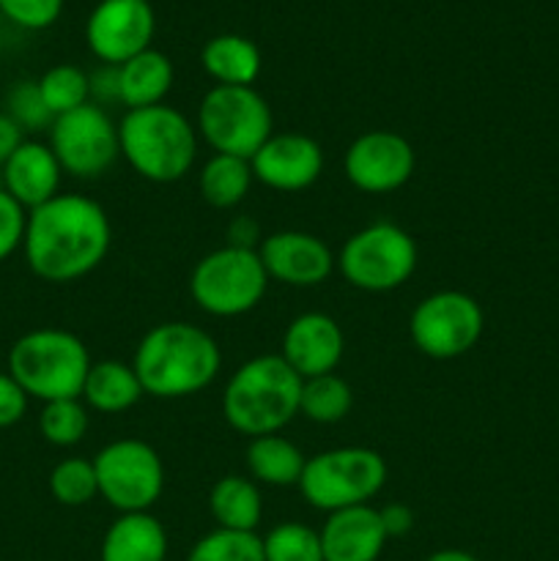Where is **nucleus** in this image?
<instances>
[{"instance_id":"nucleus-27","label":"nucleus","mask_w":559,"mask_h":561,"mask_svg":"<svg viewBox=\"0 0 559 561\" xmlns=\"http://www.w3.org/2000/svg\"><path fill=\"white\" fill-rule=\"evenodd\" d=\"M351 405H354V392L338 373L301 381L299 414L316 425H338L351 414Z\"/></svg>"},{"instance_id":"nucleus-15","label":"nucleus","mask_w":559,"mask_h":561,"mask_svg":"<svg viewBox=\"0 0 559 561\" xmlns=\"http://www.w3.org/2000/svg\"><path fill=\"white\" fill-rule=\"evenodd\" d=\"M258 255L269 279L290 288H316L338 268V257L323 244V239L305 230H280L266 236Z\"/></svg>"},{"instance_id":"nucleus-40","label":"nucleus","mask_w":559,"mask_h":561,"mask_svg":"<svg viewBox=\"0 0 559 561\" xmlns=\"http://www.w3.org/2000/svg\"><path fill=\"white\" fill-rule=\"evenodd\" d=\"M252 239H258V228L250 222V219H236V222L230 225V244L233 247L255 250V247H252Z\"/></svg>"},{"instance_id":"nucleus-31","label":"nucleus","mask_w":559,"mask_h":561,"mask_svg":"<svg viewBox=\"0 0 559 561\" xmlns=\"http://www.w3.org/2000/svg\"><path fill=\"white\" fill-rule=\"evenodd\" d=\"M186 561H266L255 531L214 529L192 546Z\"/></svg>"},{"instance_id":"nucleus-3","label":"nucleus","mask_w":559,"mask_h":561,"mask_svg":"<svg viewBox=\"0 0 559 561\" xmlns=\"http://www.w3.org/2000/svg\"><path fill=\"white\" fill-rule=\"evenodd\" d=\"M301 378L280 354H263L244 362L223 392V416L241 436H274L296 414Z\"/></svg>"},{"instance_id":"nucleus-21","label":"nucleus","mask_w":559,"mask_h":561,"mask_svg":"<svg viewBox=\"0 0 559 561\" xmlns=\"http://www.w3.org/2000/svg\"><path fill=\"white\" fill-rule=\"evenodd\" d=\"M173 88V64L159 49H146L118 66V102L129 110L164 104Z\"/></svg>"},{"instance_id":"nucleus-6","label":"nucleus","mask_w":559,"mask_h":561,"mask_svg":"<svg viewBox=\"0 0 559 561\" xmlns=\"http://www.w3.org/2000/svg\"><path fill=\"white\" fill-rule=\"evenodd\" d=\"M387 482V460L367 447H338L307 458L299 491L321 513L360 507L378 496Z\"/></svg>"},{"instance_id":"nucleus-14","label":"nucleus","mask_w":559,"mask_h":561,"mask_svg":"<svg viewBox=\"0 0 559 561\" xmlns=\"http://www.w3.org/2000/svg\"><path fill=\"white\" fill-rule=\"evenodd\" d=\"M153 31L157 20L146 0H102L88 16L85 38L102 64L121 66L151 49Z\"/></svg>"},{"instance_id":"nucleus-39","label":"nucleus","mask_w":559,"mask_h":561,"mask_svg":"<svg viewBox=\"0 0 559 561\" xmlns=\"http://www.w3.org/2000/svg\"><path fill=\"white\" fill-rule=\"evenodd\" d=\"M22 135H25V131L20 129V124H16L14 118H9L5 113H0V164L9 162L11 153L25 142Z\"/></svg>"},{"instance_id":"nucleus-30","label":"nucleus","mask_w":559,"mask_h":561,"mask_svg":"<svg viewBox=\"0 0 559 561\" xmlns=\"http://www.w3.org/2000/svg\"><path fill=\"white\" fill-rule=\"evenodd\" d=\"M49 493L64 507H82L99 496V482L93 460L66 458L49 471Z\"/></svg>"},{"instance_id":"nucleus-24","label":"nucleus","mask_w":559,"mask_h":561,"mask_svg":"<svg viewBox=\"0 0 559 561\" xmlns=\"http://www.w3.org/2000/svg\"><path fill=\"white\" fill-rule=\"evenodd\" d=\"M201 64L217 85H252L261 75V49L250 38L223 33L208 38Z\"/></svg>"},{"instance_id":"nucleus-4","label":"nucleus","mask_w":559,"mask_h":561,"mask_svg":"<svg viewBox=\"0 0 559 561\" xmlns=\"http://www.w3.org/2000/svg\"><path fill=\"white\" fill-rule=\"evenodd\" d=\"M118 142L129 168L153 184L181 181L197 159V129L170 104L126 110L118 124Z\"/></svg>"},{"instance_id":"nucleus-38","label":"nucleus","mask_w":559,"mask_h":561,"mask_svg":"<svg viewBox=\"0 0 559 561\" xmlns=\"http://www.w3.org/2000/svg\"><path fill=\"white\" fill-rule=\"evenodd\" d=\"M378 515H381L384 531H387L389 540L392 537H406L414 529V513L406 504H387V507L378 510Z\"/></svg>"},{"instance_id":"nucleus-5","label":"nucleus","mask_w":559,"mask_h":561,"mask_svg":"<svg viewBox=\"0 0 559 561\" xmlns=\"http://www.w3.org/2000/svg\"><path fill=\"white\" fill-rule=\"evenodd\" d=\"M91 365L85 343L75 332L55 327L22 334L9 351V376L27 398L42 403L82 398Z\"/></svg>"},{"instance_id":"nucleus-13","label":"nucleus","mask_w":559,"mask_h":561,"mask_svg":"<svg viewBox=\"0 0 559 561\" xmlns=\"http://www.w3.org/2000/svg\"><path fill=\"white\" fill-rule=\"evenodd\" d=\"M345 179L367 195H389L411 181L417 157L403 135L389 129H373L356 137L343 159Z\"/></svg>"},{"instance_id":"nucleus-26","label":"nucleus","mask_w":559,"mask_h":561,"mask_svg":"<svg viewBox=\"0 0 559 561\" xmlns=\"http://www.w3.org/2000/svg\"><path fill=\"white\" fill-rule=\"evenodd\" d=\"M255 181L252 175L250 159L228 157V153H214L201 170V195L208 206L214 208H236L247 195Z\"/></svg>"},{"instance_id":"nucleus-10","label":"nucleus","mask_w":559,"mask_h":561,"mask_svg":"<svg viewBox=\"0 0 559 561\" xmlns=\"http://www.w3.org/2000/svg\"><path fill=\"white\" fill-rule=\"evenodd\" d=\"M99 496L126 513H148L164 491V466L157 449L140 438H121L93 458Z\"/></svg>"},{"instance_id":"nucleus-23","label":"nucleus","mask_w":559,"mask_h":561,"mask_svg":"<svg viewBox=\"0 0 559 561\" xmlns=\"http://www.w3.org/2000/svg\"><path fill=\"white\" fill-rule=\"evenodd\" d=\"M208 510L217 520V529L255 531L263 518L261 488L252 477H223L208 493Z\"/></svg>"},{"instance_id":"nucleus-32","label":"nucleus","mask_w":559,"mask_h":561,"mask_svg":"<svg viewBox=\"0 0 559 561\" xmlns=\"http://www.w3.org/2000/svg\"><path fill=\"white\" fill-rule=\"evenodd\" d=\"M263 540L266 561H323L321 535L305 524H280Z\"/></svg>"},{"instance_id":"nucleus-2","label":"nucleus","mask_w":559,"mask_h":561,"mask_svg":"<svg viewBox=\"0 0 559 561\" xmlns=\"http://www.w3.org/2000/svg\"><path fill=\"white\" fill-rule=\"evenodd\" d=\"M132 367L142 392L159 400H179L203 392L217 378L223 351L206 329L168 321L140 340Z\"/></svg>"},{"instance_id":"nucleus-20","label":"nucleus","mask_w":559,"mask_h":561,"mask_svg":"<svg viewBox=\"0 0 559 561\" xmlns=\"http://www.w3.org/2000/svg\"><path fill=\"white\" fill-rule=\"evenodd\" d=\"M168 531L151 513H126L110 524L102 540V561H164Z\"/></svg>"},{"instance_id":"nucleus-33","label":"nucleus","mask_w":559,"mask_h":561,"mask_svg":"<svg viewBox=\"0 0 559 561\" xmlns=\"http://www.w3.org/2000/svg\"><path fill=\"white\" fill-rule=\"evenodd\" d=\"M5 115L14 118L20 124L22 131H38V129H49L55 121V115L49 113L47 104H44L42 91H38V82L22 80L14 82L5 96Z\"/></svg>"},{"instance_id":"nucleus-29","label":"nucleus","mask_w":559,"mask_h":561,"mask_svg":"<svg viewBox=\"0 0 559 561\" xmlns=\"http://www.w3.org/2000/svg\"><path fill=\"white\" fill-rule=\"evenodd\" d=\"M38 431L53 447H77L88 433V405L82 403V398L44 403L38 414Z\"/></svg>"},{"instance_id":"nucleus-25","label":"nucleus","mask_w":559,"mask_h":561,"mask_svg":"<svg viewBox=\"0 0 559 561\" xmlns=\"http://www.w3.org/2000/svg\"><path fill=\"white\" fill-rule=\"evenodd\" d=\"M305 463L307 458L301 455V449L280 433L250 438V447H247V469H250L252 480L261 482V485H299Z\"/></svg>"},{"instance_id":"nucleus-11","label":"nucleus","mask_w":559,"mask_h":561,"mask_svg":"<svg viewBox=\"0 0 559 561\" xmlns=\"http://www.w3.org/2000/svg\"><path fill=\"white\" fill-rule=\"evenodd\" d=\"M486 316L475 296L464 290H436L414 307L409 321L411 343L431 359H458L482 337Z\"/></svg>"},{"instance_id":"nucleus-17","label":"nucleus","mask_w":559,"mask_h":561,"mask_svg":"<svg viewBox=\"0 0 559 561\" xmlns=\"http://www.w3.org/2000/svg\"><path fill=\"white\" fill-rule=\"evenodd\" d=\"M343 354V329L327 312H305L294 318L285 329L283 351H280V356L288 362V367L301 381L334 373Z\"/></svg>"},{"instance_id":"nucleus-42","label":"nucleus","mask_w":559,"mask_h":561,"mask_svg":"<svg viewBox=\"0 0 559 561\" xmlns=\"http://www.w3.org/2000/svg\"><path fill=\"white\" fill-rule=\"evenodd\" d=\"M146 3H148V0H146Z\"/></svg>"},{"instance_id":"nucleus-37","label":"nucleus","mask_w":559,"mask_h":561,"mask_svg":"<svg viewBox=\"0 0 559 561\" xmlns=\"http://www.w3.org/2000/svg\"><path fill=\"white\" fill-rule=\"evenodd\" d=\"M91 82V99L96 102H118V66H99L93 75H88Z\"/></svg>"},{"instance_id":"nucleus-22","label":"nucleus","mask_w":559,"mask_h":561,"mask_svg":"<svg viewBox=\"0 0 559 561\" xmlns=\"http://www.w3.org/2000/svg\"><path fill=\"white\" fill-rule=\"evenodd\" d=\"M142 383L135 367L118 359L93 362L82 387V403L99 414H121L140 403Z\"/></svg>"},{"instance_id":"nucleus-12","label":"nucleus","mask_w":559,"mask_h":561,"mask_svg":"<svg viewBox=\"0 0 559 561\" xmlns=\"http://www.w3.org/2000/svg\"><path fill=\"white\" fill-rule=\"evenodd\" d=\"M47 146L53 148L60 170L75 179H99L121 157L118 126L93 102L58 115L49 126Z\"/></svg>"},{"instance_id":"nucleus-36","label":"nucleus","mask_w":559,"mask_h":561,"mask_svg":"<svg viewBox=\"0 0 559 561\" xmlns=\"http://www.w3.org/2000/svg\"><path fill=\"white\" fill-rule=\"evenodd\" d=\"M27 394L9 373H0V431L14 427L27 411Z\"/></svg>"},{"instance_id":"nucleus-19","label":"nucleus","mask_w":559,"mask_h":561,"mask_svg":"<svg viewBox=\"0 0 559 561\" xmlns=\"http://www.w3.org/2000/svg\"><path fill=\"white\" fill-rule=\"evenodd\" d=\"M60 175L64 170H60L53 148L36 140H25L3 164V190L25 211H33L60 195Z\"/></svg>"},{"instance_id":"nucleus-7","label":"nucleus","mask_w":559,"mask_h":561,"mask_svg":"<svg viewBox=\"0 0 559 561\" xmlns=\"http://www.w3.org/2000/svg\"><path fill=\"white\" fill-rule=\"evenodd\" d=\"M269 288V274L258 250L219 247L195 263L190 294L203 312L214 318H239L255 310Z\"/></svg>"},{"instance_id":"nucleus-28","label":"nucleus","mask_w":559,"mask_h":561,"mask_svg":"<svg viewBox=\"0 0 559 561\" xmlns=\"http://www.w3.org/2000/svg\"><path fill=\"white\" fill-rule=\"evenodd\" d=\"M38 91H42L44 104H47V110L55 118L91 102V82H88V75L80 66L71 64H60L44 71L42 80H38Z\"/></svg>"},{"instance_id":"nucleus-35","label":"nucleus","mask_w":559,"mask_h":561,"mask_svg":"<svg viewBox=\"0 0 559 561\" xmlns=\"http://www.w3.org/2000/svg\"><path fill=\"white\" fill-rule=\"evenodd\" d=\"M27 211L9 195L0 190V263L14 255L25 241Z\"/></svg>"},{"instance_id":"nucleus-9","label":"nucleus","mask_w":559,"mask_h":561,"mask_svg":"<svg viewBox=\"0 0 559 561\" xmlns=\"http://www.w3.org/2000/svg\"><path fill=\"white\" fill-rule=\"evenodd\" d=\"M345 283L367 294H387L409 283L417 268V241L400 225L373 222L349 236L338 255Z\"/></svg>"},{"instance_id":"nucleus-8","label":"nucleus","mask_w":559,"mask_h":561,"mask_svg":"<svg viewBox=\"0 0 559 561\" xmlns=\"http://www.w3.org/2000/svg\"><path fill=\"white\" fill-rule=\"evenodd\" d=\"M197 131L214 153L252 159L274 135L272 107L252 85H214L197 107Z\"/></svg>"},{"instance_id":"nucleus-18","label":"nucleus","mask_w":559,"mask_h":561,"mask_svg":"<svg viewBox=\"0 0 559 561\" xmlns=\"http://www.w3.org/2000/svg\"><path fill=\"white\" fill-rule=\"evenodd\" d=\"M318 535H321L323 561H378L389 540L381 515L370 504L329 513Z\"/></svg>"},{"instance_id":"nucleus-1","label":"nucleus","mask_w":559,"mask_h":561,"mask_svg":"<svg viewBox=\"0 0 559 561\" xmlns=\"http://www.w3.org/2000/svg\"><path fill=\"white\" fill-rule=\"evenodd\" d=\"M113 241L110 217L85 195H55L27 211L22 252L44 283H75L104 263Z\"/></svg>"},{"instance_id":"nucleus-41","label":"nucleus","mask_w":559,"mask_h":561,"mask_svg":"<svg viewBox=\"0 0 559 561\" xmlns=\"http://www.w3.org/2000/svg\"><path fill=\"white\" fill-rule=\"evenodd\" d=\"M425 561H480L475 553L469 551H458V548H444V551L431 553Z\"/></svg>"},{"instance_id":"nucleus-34","label":"nucleus","mask_w":559,"mask_h":561,"mask_svg":"<svg viewBox=\"0 0 559 561\" xmlns=\"http://www.w3.org/2000/svg\"><path fill=\"white\" fill-rule=\"evenodd\" d=\"M0 11L25 31H44L64 11V0H0Z\"/></svg>"},{"instance_id":"nucleus-16","label":"nucleus","mask_w":559,"mask_h":561,"mask_svg":"<svg viewBox=\"0 0 559 561\" xmlns=\"http://www.w3.org/2000/svg\"><path fill=\"white\" fill-rule=\"evenodd\" d=\"M252 175L277 192L310 190L323 173V151L312 137L299 131L272 135L250 159Z\"/></svg>"}]
</instances>
